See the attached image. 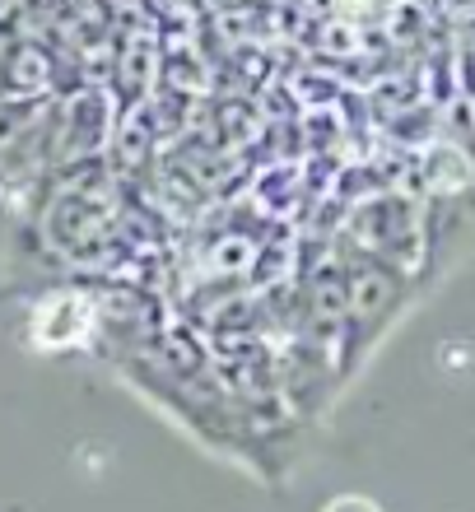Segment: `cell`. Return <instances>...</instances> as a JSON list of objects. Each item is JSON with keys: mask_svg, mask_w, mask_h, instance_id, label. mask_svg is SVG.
<instances>
[{"mask_svg": "<svg viewBox=\"0 0 475 512\" xmlns=\"http://www.w3.org/2000/svg\"><path fill=\"white\" fill-rule=\"evenodd\" d=\"M326 512H378V508H373V503H368V499H336V503H331V508H326Z\"/></svg>", "mask_w": 475, "mask_h": 512, "instance_id": "obj_1", "label": "cell"}]
</instances>
